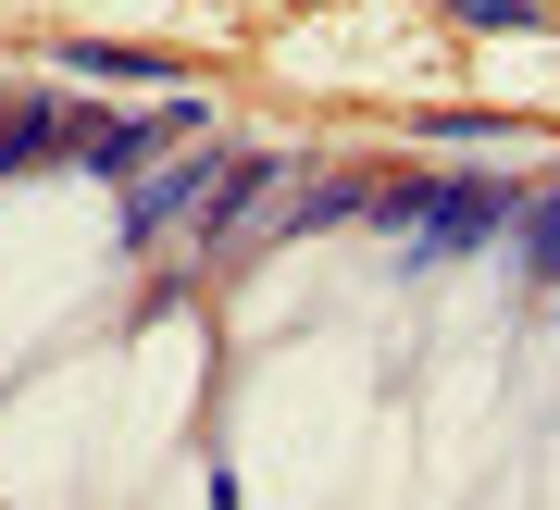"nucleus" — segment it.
<instances>
[{
	"instance_id": "f03ea898",
	"label": "nucleus",
	"mask_w": 560,
	"mask_h": 510,
	"mask_svg": "<svg viewBox=\"0 0 560 510\" xmlns=\"http://www.w3.org/2000/svg\"><path fill=\"white\" fill-rule=\"evenodd\" d=\"M212 162H224V150H187V162H162V175L138 162V175H125V250H150V236L175 224L187 199H200V175H212Z\"/></svg>"
},
{
	"instance_id": "f257e3e1",
	"label": "nucleus",
	"mask_w": 560,
	"mask_h": 510,
	"mask_svg": "<svg viewBox=\"0 0 560 510\" xmlns=\"http://www.w3.org/2000/svg\"><path fill=\"white\" fill-rule=\"evenodd\" d=\"M374 212L399 224L411 262H448V250H486L511 224V187L499 175H423V187H374Z\"/></svg>"
},
{
	"instance_id": "7ed1b4c3",
	"label": "nucleus",
	"mask_w": 560,
	"mask_h": 510,
	"mask_svg": "<svg viewBox=\"0 0 560 510\" xmlns=\"http://www.w3.org/2000/svg\"><path fill=\"white\" fill-rule=\"evenodd\" d=\"M75 125L62 100H0V175H38V162H75Z\"/></svg>"
},
{
	"instance_id": "39448f33",
	"label": "nucleus",
	"mask_w": 560,
	"mask_h": 510,
	"mask_svg": "<svg viewBox=\"0 0 560 510\" xmlns=\"http://www.w3.org/2000/svg\"><path fill=\"white\" fill-rule=\"evenodd\" d=\"M511 224H523V275H560V187L548 199H511Z\"/></svg>"
},
{
	"instance_id": "20e7f679",
	"label": "nucleus",
	"mask_w": 560,
	"mask_h": 510,
	"mask_svg": "<svg viewBox=\"0 0 560 510\" xmlns=\"http://www.w3.org/2000/svg\"><path fill=\"white\" fill-rule=\"evenodd\" d=\"M62 76H101V88H187L162 50H101V38H75V50H62Z\"/></svg>"
},
{
	"instance_id": "423d86ee",
	"label": "nucleus",
	"mask_w": 560,
	"mask_h": 510,
	"mask_svg": "<svg viewBox=\"0 0 560 510\" xmlns=\"http://www.w3.org/2000/svg\"><path fill=\"white\" fill-rule=\"evenodd\" d=\"M460 25H536V0H448Z\"/></svg>"
}]
</instances>
